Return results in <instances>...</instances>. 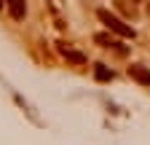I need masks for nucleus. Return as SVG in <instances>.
I'll return each instance as SVG.
<instances>
[{"label": "nucleus", "mask_w": 150, "mask_h": 145, "mask_svg": "<svg viewBox=\"0 0 150 145\" xmlns=\"http://www.w3.org/2000/svg\"><path fill=\"white\" fill-rule=\"evenodd\" d=\"M99 19L110 27V30H115V32H121L123 35V38H134V30H131V27H126V24H121L118 19H115V16H110L107 11H99Z\"/></svg>", "instance_id": "nucleus-1"}, {"label": "nucleus", "mask_w": 150, "mask_h": 145, "mask_svg": "<svg viewBox=\"0 0 150 145\" xmlns=\"http://www.w3.org/2000/svg\"><path fill=\"white\" fill-rule=\"evenodd\" d=\"M129 72H131V75H134L142 86H150V72H147L142 65H131V70H129Z\"/></svg>", "instance_id": "nucleus-2"}, {"label": "nucleus", "mask_w": 150, "mask_h": 145, "mask_svg": "<svg viewBox=\"0 0 150 145\" xmlns=\"http://www.w3.org/2000/svg\"><path fill=\"white\" fill-rule=\"evenodd\" d=\"M11 11H13L16 19H22V16H24V3H22V0H11Z\"/></svg>", "instance_id": "nucleus-3"}]
</instances>
